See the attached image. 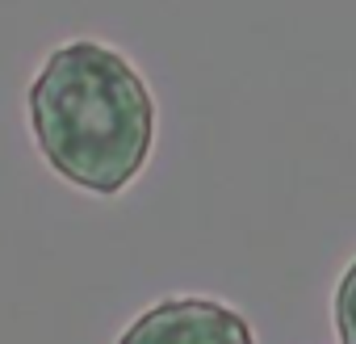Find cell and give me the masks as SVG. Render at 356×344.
I'll list each match as a JSON object with an SVG mask.
<instances>
[{
  "instance_id": "obj_1",
  "label": "cell",
  "mask_w": 356,
  "mask_h": 344,
  "mask_svg": "<svg viewBox=\"0 0 356 344\" xmlns=\"http://www.w3.org/2000/svg\"><path fill=\"white\" fill-rule=\"evenodd\" d=\"M30 126L47 164L72 185L113 198L151 155L155 101L113 47L67 42L30 84Z\"/></svg>"
},
{
  "instance_id": "obj_2",
  "label": "cell",
  "mask_w": 356,
  "mask_h": 344,
  "mask_svg": "<svg viewBox=\"0 0 356 344\" xmlns=\"http://www.w3.org/2000/svg\"><path fill=\"white\" fill-rule=\"evenodd\" d=\"M118 344H256L248 319L214 298H168L143 311Z\"/></svg>"
},
{
  "instance_id": "obj_3",
  "label": "cell",
  "mask_w": 356,
  "mask_h": 344,
  "mask_svg": "<svg viewBox=\"0 0 356 344\" xmlns=\"http://www.w3.org/2000/svg\"><path fill=\"white\" fill-rule=\"evenodd\" d=\"M335 331H339V344H356V260L343 269L335 286Z\"/></svg>"
}]
</instances>
